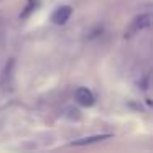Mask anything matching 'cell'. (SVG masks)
<instances>
[{"label":"cell","instance_id":"4","mask_svg":"<svg viewBox=\"0 0 153 153\" xmlns=\"http://www.w3.org/2000/svg\"><path fill=\"white\" fill-rule=\"evenodd\" d=\"M13 68H15V59H8L5 64L4 71H2V79H0V87L2 89H8L12 84V77H13Z\"/></svg>","mask_w":153,"mask_h":153},{"label":"cell","instance_id":"3","mask_svg":"<svg viewBox=\"0 0 153 153\" xmlns=\"http://www.w3.org/2000/svg\"><path fill=\"white\" fill-rule=\"evenodd\" d=\"M71 15H73V7H69V5H61V7H58L53 12L51 22L54 25H66L68 20L71 18Z\"/></svg>","mask_w":153,"mask_h":153},{"label":"cell","instance_id":"2","mask_svg":"<svg viewBox=\"0 0 153 153\" xmlns=\"http://www.w3.org/2000/svg\"><path fill=\"white\" fill-rule=\"evenodd\" d=\"M74 99H76V102L82 107H92L94 104H96V96H94V92L91 89H87V87H77L76 92H74Z\"/></svg>","mask_w":153,"mask_h":153},{"label":"cell","instance_id":"5","mask_svg":"<svg viewBox=\"0 0 153 153\" xmlns=\"http://www.w3.org/2000/svg\"><path fill=\"white\" fill-rule=\"evenodd\" d=\"M112 138L110 133H97V135H91V137H82V138H77L73 142L74 146H82V145H92L97 142H104V140Z\"/></svg>","mask_w":153,"mask_h":153},{"label":"cell","instance_id":"1","mask_svg":"<svg viewBox=\"0 0 153 153\" xmlns=\"http://www.w3.org/2000/svg\"><path fill=\"white\" fill-rule=\"evenodd\" d=\"M152 25V15L150 13H140L138 17H135L130 22V27L125 30V36H133V35L143 31L145 28H148Z\"/></svg>","mask_w":153,"mask_h":153},{"label":"cell","instance_id":"7","mask_svg":"<svg viewBox=\"0 0 153 153\" xmlns=\"http://www.w3.org/2000/svg\"><path fill=\"white\" fill-rule=\"evenodd\" d=\"M140 87H142L143 91H148V87H150V74H145V76H143V79L140 81Z\"/></svg>","mask_w":153,"mask_h":153},{"label":"cell","instance_id":"6","mask_svg":"<svg viewBox=\"0 0 153 153\" xmlns=\"http://www.w3.org/2000/svg\"><path fill=\"white\" fill-rule=\"evenodd\" d=\"M38 4H40L38 0H28V4H27V7H25V10L20 13V18H27L28 15H30L31 12H33L35 8H36V5H38Z\"/></svg>","mask_w":153,"mask_h":153}]
</instances>
